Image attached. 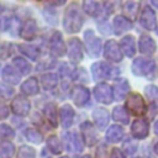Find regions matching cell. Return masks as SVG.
Returning <instances> with one entry per match:
<instances>
[{
  "instance_id": "1",
  "label": "cell",
  "mask_w": 158,
  "mask_h": 158,
  "mask_svg": "<svg viewBox=\"0 0 158 158\" xmlns=\"http://www.w3.org/2000/svg\"><path fill=\"white\" fill-rule=\"evenodd\" d=\"M156 68V62L151 58H137L132 63V73L138 77H149Z\"/></svg>"
},
{
  "instance_id": "2",
  "label": "cell",
  "mask_w": 158,
  "mask_h": 158,
  "mask_svg": "<svg viewBox=\"0 0 158 158\" xmlns=\"http://www.w3.org/2000/svg\"><path fill=\"white\" fill-rule=\"evenodd\" d=\"M126 107L136 116L142 115L146 111V104L143 101V98L139 94H131L126 101Z\"/></svg>"
},
{
  "instance_id": "3",
  "label": "cell",
  "mask_w": 158,
  "mask_h": 158,
  "mask_svg": "<svg viewBox=\"0 0 158 158\" xmlns=\"http://www.w3.org/2000/svg\"><path fill=\"white\" fill-rule=\"evenodd\" d=\"M139 21H141V25H142L146 30H149V31L154 30V28H156V23H157L154 11H153L149 6H146V7L142 10Z\"/></svg>"
},
{
  "instance_id": "4",
  "label": "cell",
  "mask_w": 158,
  "mask_h": 158,
  "mask_svg": "<svg viewBox=\"0 0 158 158\" xmlns=\"http://www.w3.org/2000/svg\"><path fill=\"white\" fill-rule=\"evenodd\" d=\"M131 132L135 138H144L148 135V123L143 118L135 120L131 127Z\"/></svg>"
},
{
  "instance_id": "5",
  "label": "cell",
  "mask_w": 158,
  "mask_h": 158,
  "mask_svg": "<svg viewBox=\"0 0 158 158\" xmlns=\"http://www.w3.org/2000/svg\"><path fill=\"white\" fill-rule=\"evenodd\" d=\"M115 68L110 67L106 63H96L93 67V74L96 79H102V78H110L115 74Z\"/></svg>"
},
{
  "instance_id": "6",
  "label": "cell",
  "mask_w": 158,
  "mask_h": 158,
  "mask_svg": "<svg viewBox=\"0 0 158 158\" xmlns=\"http://www.w3.org/2000/svg\"><path fill=\"white\" fill-rule=\"evenodd\" d=\"M105 57L110 60H115V62H118L121 60L122 58V52L120 51L117 43L115 41H109L105 46Z\"/></svg>"
},
{
  "instance_id": "7",
  "label": "cell",
  "mask_w": 158,
  "mask_h": 158,
  "mask_svg": "<svg viewBox=\"0 0 158 158\" xmlns=\"http://www.w3.org/2000/svg\"><path fill=\"white\" fill-rule=\"evenodd\" d=\"M95 96L99 101L109 104L112 100V90L107 84H100L95 88Z\"/></svg>"
},
{
  "instance_id": "8",
  "label": "cell",
  "mask_w": 158,
  "mask_h": 158,
  "mask_svg": "<svg viewBox=\"0 0 158 158\" xmlns=\"http://www.w3.org/2000/svg\"><path fill=\"white\" fill-rule=\"evenodd\" d=\"M138 46H139L141 53H143V54H152L156 51V43H154V41L149 36H147V35H142L141 36L139 42H138Z\"/></svg>"
},
{
  "instance_id": "9",
  "label": "cell",
  "mask_w": 158,
  "mask_h": 158,
  "mask_svg": "<svg viewBox=\"0 0 158 158\" xmlns=\"http://www.w3.org/2000/svg\"><path fill=\"white\" fill-rule=\"evenodd\" d=\"M121 44V49L125 52L126 56L128 57H132L136 52V47H135V38L132 36H126L121 40L120 42Z\"/></svg>"
},
{
  "instance_id": "10",
  "label": "cell",
  "mask_w": 158,
  "mask_h": 158,
  "mask_svg": "<svg viewBox=\"0 0 158 158\" xmlns=\"http://www.w3.org/2000/svg\"><path fill=\"white\" fill-rule=\"evenodd\" d=\"M127 91H128V83H127V80L121 79V80H117L115 83L114 94H115L116 100H121L127 94Z\"/></svg>"
},
{
  "instance_id": "11",
  "label": "cell",
  "mask_w": 158,
  "mask_h": 158,
  "mask_svg": "<svg viewBox=\"0 0 158 158\" xmlns=\"http://www.w3.org/2000/svg\"><path fill=\"white\" fill-rule=\"evenodd\" d=\"M131 22L128 20H126L123 16H117L115 20H114V28H115V32L116 33H122L127 30L131 28Z\"/></svg>"
},
{
  "instance_id": "12",
  "label": "cell",
  "mask_w": 158,
  "mask_h": 158,
  "mask_svg": "<svg viewBox=\"0 0 158 158\" xmlns=\"http://www.w3.org/2000/svg\"><path fill=\"white\" fill-rule=\"evenodd\" d=\"M122 136H123V130L120 126H111L106 135L110 142H118L122 138Z\"/></svg>"
},
{
  "instance_id": "13",
  "label": "cell",
  "mask_w": 158,
  "mask_h": 158,
  "mask_svg": "<svg viewBox=\"0 0 158 158\" xmlns=\"http://www.w3.org/2000/svg\"><path fill=\"white\" fill-rule=\"evenodd\" d=\"M94 118H95L98 126H99L100 128H104V127L107 125L109 115H107L106 110H104V109H98V110L94 112Z\"/></svg>"
},
{
  "instance_id": "14",
  "label": "cell",
  "mask_w": 158,
  "mask_h": 158,
  "mask_svg": "<svg viewBox=\"0 0 158 158\" xmlns=\"http://www.w3.org/2000/svg\"><path fill=\"white\" fill-rule=\"evenodd\" d=\"M144 94L152 101V105L158 107V88L154 85H148L144 89Z\"/></svg>"
},
{
  "instance_id": "15",
  "label": "cell",
  "mask_w": 158,
  "mask_h": 158,
  "mask_svg": "<svg viewBox=\"0 0 158 158\" xmlns=\"http://www.w3.org/2000/svg\"><path fill=\"white\" fill-rule=\"evenodd\" d=\"M112 117L116 121H120L122 123H128V115L123 107H115L112 111Z\"/></svg>"
},
{
  "instance_id": "16",
  "label": "cell",
  "mask_w": 158,
  "mask_h": 158,
  "mask_svg": "<svg viewBox=\"0 0 158 158\" xmlns=\"http://www.w3.org/2000/svg\"><path fill=\"white\" fill-rule=\"evenodd\" d=\"M86 43H88V48H89L90 53L93 56H96L99 53V49H100V41L96 37H94L93 32H91V37L86 40Z\"/></svg>"
},
{
  "instance_id": "17",
  "label": "cell",
  "mask_w": 158,
  "mask_h": 158,
  "mask_svg": "<svg viewBox=\"0 0 158 158\" xmlns=\"http://www.w3.org/2000/svg\"><path fill=\"white\" fill-rule=\"evenodd\" d=\"M89 98V93L86 89L84 88H75V95H74V99L78 104H84Z\"/></svg>"
},
{
  "instance_id": "18",
  "label": "cell",
  "mask_w": 158,
  "mask_h": 158,
  "mask_svg": "<svg viewBox=\"0 0 158 158\" xmlns=\"http://www.w3.org/2000/svg\"><path fill=\"white\" fill-rule=\"evenodd\" d=\"M138 6H139L138 2H132V1L125 4V12L127 14V16H128L130 19H135V17H136Z\"/></svg>"
},
{
  "instance_id": "19",
  "label": "cell",
  "mask_w": 158,
  "mask_h": 158,
  "mask_svg": "<svg viewBox=\"0 0 158 158\" xmlns=\"http://www.w3.org/2000/svg\"><path fill=\"white\" fill-rule=\"evenodd\" d=\"M123 148H125V151H126L128 154H132V153H135V152H136L137 144H136V143H133V141H132V139H130V141H127V142L123 144Z\"/></svg>"
},
{
  "instance_id": "20",
  "label": "cell",
  "mask_w": 158,
  "mask_h": 158,
  "mask_svg": "<svg viewBox=\"0 0 158 158\" xmlns=\"http://www.w3.org/2000/svg\"><path fill=\"white\" fill-rule=\"evenodd\" d=\"M111 158H123V156L118 149H114L112 154H111Z\"/></svg>"
},
{
  "instance_id": "21",
  "label": "cell",
  "mask_w": 158,
  "mask_h": 158,
  "mask_svg": "<svg viewBox=\"0 0 158 158\" xmlns=\"http://www.w3.org/2000/svg\"><path fill=\"white\" fill-rule=\"evenodd\" d=\"M154 132L158 135V120L156 121V123H154Z\"/></svg>"
},
{
  "instance_id": "22",
  "label": "cell",
  "mask_w": 158,
  "mask_h": 158,
  "mask_svg": "<svg viewBox=\"0 0 158 158\" xmlns=\"http://www.w3.org/2000/svg\"><path fill=\"white\" fill-rule=\"evenodd\" d=\"M154 152L158 154V143H156V146H154Z\"/></svg>"
},
{
  "instance_id": "23",
  "label": "cell",
  "mask_w": 158,
  "mask_h": 158,
  "mask_svg": "<svg viewBox=\"0 0 158 158\" xmlns=\"http://www.w3.org/2000/svg\"><path fill=\"white\" fill-rule=\"evenodd\" d=\"M83 158H90V157H83Z\"/></svg>"
}]
</instances>
